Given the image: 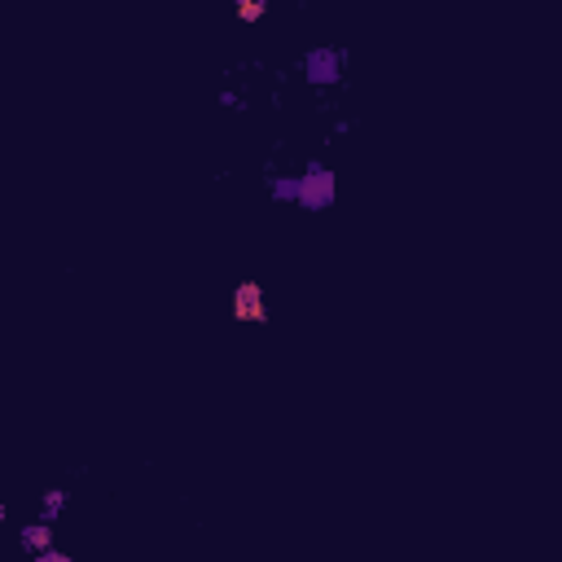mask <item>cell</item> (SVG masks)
Returning a JSON list of instances; mask_svg holds the SVG:
<instances>
[{"label":"cell","mask_w":562,"mask_h":562,"mask_svg":"<svg viewBox=\"0 0 562 562\" xmlns=\"http://www.w3.org/2000/svg\"><path fill=\"white\" fill-rule=\"evenodd\" d=\"M299 71H304V80L312 88H339V84H343V71H348V53L330 49V45H316V49L304 53Z\"/></svg>","instance_id":"6da1fadb"},{"label":"cell","mask_w":562,"mask_h":562,"mask_svg":"<svg viewBox=\"0 0 562 562\" xmlns=\"http://www.w3.org/2000/svg\"><path fill=\"white\" fill-rule=\"evenodd\" d=\"M339 198V180L325 163H307L299 172V206L304 211H330Z\"/></svg>","instance_id":"7a4b0ae2"},{"label":"cell","mask_w":562,"mask_h":562,"mask_svg":"<svg viewBox=\"0 0 562 562\" xmlns=\"http://www.w3.org/2000/svg\"><path fill=\"white\" fill-rule=\"evenodd\" d=\"M233 321H242V325H264L268 321V299H264L259 281H238V290H233Z\"/></svg>","instance_id":"3957f363"},{"label":"cell","mask_w":562,"mask_h":562,"mask_svg":"<svg viewBox=\"0 0 562 562\" xmlns=\"http://www.w3.org/2000/svg\"><path fill=\"white\" fill-rule=\"evenodd\" d=\"M18 545H22V554H27V558H40L45 549H53V523H45V518L36 514L31 523H22V527H18Z\"/></svg>","instance_id":"277c9868"},{"label":"cell","mask_w":562,"mask_h":562,"mask_svg":"<svg viewBox=\"0 0 562 562\" xmlns=\"http://www.w3.org/2000/svg\"><path fill=\"white\" fill-rule=\"evenodd\" d=\"M66 501H71L66 488H45V492H40V518H45V523H57V518L66 514Z\"/></svg>","instance_id":"5b68a950"},{"label":"cell","mask_w":562,"mask_h":562,"mask_svg":"<svg viewBox=\"0 0 562 562\" xmlns=\"http://www.w3.org/2000/svg\"><path fill=\"white\" fill-rule=\"evenodd\" d=\"M268 198L299 206V176H268Z\"/></svg>","instance_id":"8992f818"},{"label":"cell","mask_w":562,"mask_h":562,"mask_svg":"<svg viewBox=\"0 0 562 562\" xmlns=\"http://www.w3.org/2000/svg\"><path fill=\"white\" fill-rule=\"evenodd\" d=\"M233 13H238V22L256 27V22H264V13H268V0H233Z\"/></svg>","instance_id":"52a82bcc"},{"label":"cell","mask_w":562,"mask_h":562,"mask_svg":"<svg viewBox=\"0 0 562 562\" xmlns=\"http://www.w3.org/2000/svg\"><path fill=\"white\" fill-rule=\"evenodd\" d=\"M220 105L233 110V114H242V110H247V97H242L238 88H224V93H220Z\"/></svg>","instance_id":"ba28073f"},{"label":"cell","mask_w":562,"mask_h":562,"mask_svg":"<svg viewBox=\"0 0 562 562\" xmlns=\"http://www.w3.org/2000/svg\"><path fill=\"white\" fill-rule=\"evenodd\" d=\"M352 128H356V123H352V119H339V123H334V137H348V132H352Z\"/></svg>","instance_id":"9c48e42d"}]
</instances>
